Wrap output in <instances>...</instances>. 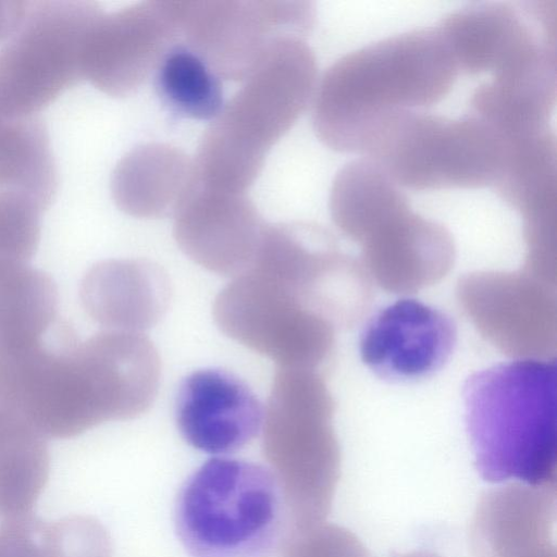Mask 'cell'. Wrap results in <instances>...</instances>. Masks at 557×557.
I'll list each match as a JSON object with an SVG mask.
<instances>
[{
  "label": "cell",
  "instance_id": "cell-1",
  "mask_svg": "<svg viewBox=\"0 0 557 557\" xmlns=\"http://www.w3.org/2000/svg\"><path fill=\"white\" fill-rule=\"evenodd\" d=\"M459 75L438 26L389 36L324 72L312 98L313 129L332 150L359 156L380 122L438 103Z\"/></svg>",
  "mask_w": 557,
  "mask_h": 557
},
{
  "label": "cell",
  "instance_id": "cell-2",
  "mask_svg": "<svg viewBox=\"0 0 557 557\" xmlns=\"http://www.w3.org/2000/svg\"><path fill=\"white\" fill-rule=\"evenodd\" d=\"M317 75L315 55L304 38L273 39L205 132L193 160L198 182L245 193L270 148L313 98Z\"/></svg>",
  "mask_w": 557,
  "mask_h": 557
},
{
  "label": "cell",
  "instance_id": "cell-3",
  "mask_svg": "<svg viewBox=\"0 0 557 557\" xmlns=\"http://www.w3.org/2000/svg\"><path fill=\"white\" fill-rule=\"evenodd\" d=\"M556 379L555 358H522L465 381L466 426L483 480L554 486Z\"/></svg>",
  "mask_w": 557,
  "mask_h": 557
},
{
  "label": "cell",
  "instance_id": "cell-4",
  "mask_svg": "<svg viewBox=\"0 0 557 557\" xmlns=\"http://www.w3.org/2000/svg\"><path fill=\"white\" fill-rule=\"evenodd\" d=\"M335 404L315 370L281 368L262 428V453L281 487L288 528L325 521L341 470Z\"/></svg>",
  "mask_w": 557,
  "mask_h": 557
},
{
  "label": "cell",
  "instance_id": "cell-5",
  "mask_svg": "<svg viewBox=\"0 0 557 557\" xmlns=\"http://www.w3.org/2000/svg\"><path fill=\"white\" fill-rule=\"evenodd\" d=\"M174 525L190 557H265L287 529L288 518L269 468L218 457L181 485Z\"/></svg>",
  "mask_w": 557,
  "mask_h": 557
},
{
  "label": "cell",
  "instance_id": "cell-6",
  "mask_svg": "<svg viewBox=\"0 0 557 557\" xmlns=\"http://www.w3.org/2000/svg\"><path fill=\"white\" fill-rule=\"evenodd\" d=\"M510 156L507 139L470 111L449 117L403 111L374 131L361 158L375 162L404 190L493 188Z\"/></svg>",
  "mask_w": 557,
  "mask_h": 557
},
{
  "label": "cell",
  "instance_id": "cell-7",
  "mask_svg": "<svg viewBox=\"0 0 557 557\" xmlns=\"http://www.w3.org/2000/svg\"><path fill=\"white\" fill-rule=\"evenodd\" d=\"M102 14L94 1L28 2L0 49V116L36 115L83 79L85 47Z\"/></svg>",
  "mask_w": 557,
  "mask_h": 557
},
{
  "label": "cell",
  "instance_id": "cell-8",
  "mask_svg": "<svg viewBox=\"0 0 557 557\" xmlns=\"http://www.w3.org/2000/svg\"><path fill=\"white\" fill-rule=\"evenodd\" d=\"M213 317L226 336L281 368L314 370L334 349L336 329L282 281L251 267L218 294Z\"/></svg>",
  "mask_w": 557,
  "mask_h": 557
},
{
  "label": "cell",
  "instance_id": "cell-9",
  "mask_svg": "<svg viewBox=\"0 0 557 557\" xmlns=\"http://www.w3.org/2000/svg\"><path fill=\"white\" fill-rule=\"evenodd\" d=\"M342 234L360 247L362 267L389 293L410 294L437 283L456 257L450 232L416 212L398 185L369 201Z\"/></svg>",
  "mask_w": 557,
  "mask_h": 557
},
{
  "label": "cell",
  "instance_id": "cell-10",
  "mask_svg": "<svg viewBox=\"0 0 557 557\" xmlns=\"http://www.w3.org/2000/svg\"><path fill=\"white\" fill-rule=\"evenodd\" d=\"M186 46L219 77L244 81L277 37L304 38L313 27L310 1H178Z\"/></svg>",
  "mask_w": 557,
  "mask_h": 557
},
{
  "label": "cell",
  "instance_id": "cell-11",
  "mask_svg": "<svg viewBox=\"0 0 557 557\" xmlns=\"http://www.w3.org/2000/svg\"><path fill=\"white\" fill-rule=\"evenodd\" d=\"M460 307L504 354L548 358L556 349L555 285L529 272H474L457 285Z\"/></svg>",
  "mask_w": 557,
  "mask_h": 557
},
{
  "label": "cell",
  "instance_id": "cell-12",
  "mask_svg": "<svg viewBox=\"0 0 557 557\" xmlns=\"http://www.w3.org/2000/svg\"><path fill=\"white\" fill-rule=\"evenodd\" d=\"M180 36L178 1H145L103 13L85 47L84 78L107 95H128L157 70Z\"/></svg>",
  "mask_w": 557,
  "mask_h": 557
},
{
  "label": "cell",
  "instance_id": "cell-13",
  "mask_svg": "<svg viewBox=\"0 0 557 557\" xmlns=\"http://www.w3.org/2000/svg\"><path fill=\"white\" fill-rule=\"evenodd\" d=\"M457 326L446 312L413 298H401L376 311L359 336L362 362L393 383L432 376L451 357Z\"/></svg>",
  "mask_w": 557,
  "mask_h": 557
},
{
  "label": "cell",
  "instance_id": "cell-14",
  "mask_svg": "<svg viewBox=\"0 0 557 557\" xmlns=\"http://www.w3.org/2000/svg\"><path fill=\"white\" fill-rule=\"evenodd\" d=\"M265 224L245 193L197 182L174 213L173 235L191 260L220 275L243 273L257 253Z\"/></svg>",
  "mask_w": 557,
  "mask_h": 557
},
{
  "label": "cell",
  "instance_id": "cell-15",
  "mask_svg": "<svg viewBox=\"0 0 557 557\" xmlns=\"http://www.w3.org/2000/svg\"><path fill=\"white\" fill-rule=\"evenodd\" d=\"M262 407L236 375L220 369L190 373L176 397V423L182 437L208 454H228L246 446L262 425Z\"/></svg>",
  "mask_w": 557,
  "mask_h": 557
},
{
  "label": "cell",
  "instance_id": "cell-16",
  "mask_svg": "<svg viewBox=\"0 0 557 557\" xmlns=\"http://www.w3.org/2000/svg\"><path fill=\"white\" fill-rule=\"evenodd\" d=\"M554 486L510 483L487 491L470 528L475 557H557Z\"/></svg>",
  "mask_w": 557,
  "mask_h": 557
},
{
  "label": "cell",
  "instance_id": "cell-17",
  "mask_svg": "<svg viewBox=\"0 0 557 557\" xmlns=\"http://www.w3.org/2000/svg\"><path fill=\"white\" fill-rule=\"evenodd\" d=\"M79 297L87 314L107 331L140 333L156 325L171 298L170 280L144 259H109L84 275Z\"/></svg>",
  "mask_w": 557,
  "mask_h": 557
},
{
  "label": "cell",
  "instance_id": "cell-18",
  "mask_svg": "<svg viewBox=\"0 0 557 557\" xmlns=\"http://www.w3.org/2000/svg\"><path fill=\"white\" fill-rule=\"evenodd\" d=\"M196 183L194 161L168 144L151 143L128 151L115 165L112 198L136 218H163L176 212Z\"/></svg>",
  "mask_w": 557,
  "mask_h": 557
},
{
  "label": "cell",
  "instance_id": "cell-19",
  "mask_svg": "<svg viewBox=\"0 0 557 557\" xmlns=\"http://www.w3.org/2000/svg\"><path fill=\"white\" fill-rule=\"evenodd\" d=\"M57 309L58 289L47 273L25 262L0 261V357L41 345Z\"/></svg>",
  "mask_w": 557,
  "mask_h": 557
},
{
  "label": "cell",
  "instance_id": "cell-20",
  "mask_svg": "<svg viewBox=\"0 0 557 557\" xmlns=\"http://www.w3.org/2000/svg\"><path fill=\"white\" fill-rule=\"evenodd\" d=\"M48 129L38 115L0 116V189L21 194L42 211L58 189Z\"/></svg>",
  "mask_w": 557,
  "mask_h": 557
},
{
  "label": "cell",
  "instance_id": "cell-21",
  "mask_svg": "<svg viewBox=\"0 0 557 557\" xmlns=\"http://www.w3.org/2000/svg\"><path fill=\"white\" fill-rule=\"evenodd\" d=\"M50 471L46 437L14 410H0V516L32 512Z\"/></svg>",
  "mask_w": 557,
  "mask_h": 557
},
{
  "label": "cell",
  "instance_id": "cell-22",
  "mask_svg": "<svg viewBox=\"0 0 557 557\" xmlns=\"http://www.w3.org/2000/svg\"><path fill=\"white\" fill-rule=\"evenodd\" d=\"M156 89L174 113L195 120L215 119L223 108L219 77L186 45L175 44L156 70Z\"/></svg>",
  "mask_w": 557,
  "mask_h": 557
},
{
  "label": "cell",
  "instance_id": "cell-23",
  "mask_svg": "<svg viewBox=\"0 0 557 557\" xmlns=\"http://www.w3.org/2000/svg\"><path fill=\"white\" fill-rule=\"evenodd\" d=\"M41 212L29 198L0 189V261L28 263L39 244Z\"/></svg>",
  "mask_w": 557,
  "mask_h": 557
},
{
  "label": "cell",
  "instance_id": "cell-24",
  "mask_svg": "<svg viewBox=\"0 0 557 557\" xmlns=\"http://www.w3.org/2000/svg\"><path fill=\"white\" fill-rule=\"evenodd\" d=\"M265 557H370L349 530L325 521L309 528H287Z\"/></svg>",
  "mask_w": 557,
  "mask_h": 557
},
{
  "label": "cell",
  "instance_id": "cell-25",
  "mask_svg": "<svg viewBox=\"0 0 557 557\" xmlns=\"http://www.w3.org/2000/svg\"><path fill=\"white\" fill-rule=\"evenodd\" d=\"M49 557H112L108 531L90 516L74 515L47 525Z\"/></svg>",
  "mask_w": 557,
  "mask_h": 557
},
{
  "label": "cell",
  "instance_id": "cell-26",
  "mask_svg": "<svg viewBox=\"0 0 557 557\" xmlns=\"http://www.w3.org/2000/svg\"><path fill=\"white\" fill-rule=\"evenodd\" d=\"M47 525L32 512L3 519L0 524V557H49Z\"/></svg>",
  "mask_w": 557,
  "mask_h": 557
},
{
  "label": "cell",
  "instance_id": "cell-27",
  "mask_svg": "<svg viewBox=\"0 0 557 557\" xmlns=\"http://www.w3.org/2000/svg\"><path fill=\"white\" fill-rule=\"evenodd\" d=\"M28 1H0V41L8 40L18 28Z\"/></svg>",
  "mask_w": 557,
  "mask_h": 557
},
{
  "label": "cell",
  "instance_id": "cell-28",
  "mask_svg": "<svg viewBox=\"0 0 557 557\" xmlns=\"http://www.w3.org/2000/svg\"><path fill=\"white\" fill-rule=\"evenodd\" d=\"M397 557H441L435 553L428 552V550H413L406 554H401Z\"/></svg>",
  "mask_w": 557,
  "mask_h": 557
}]
</instances>
